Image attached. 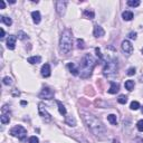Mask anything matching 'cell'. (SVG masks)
Masks as SVG:
<instances>
[{"mask_svg": "<svg viewBox=\"0 0 143 143\" xmlns=\"http://www.w3.org/2000/svg\"><path fill=\"white\" fill-rule=\"evenodd\" d=\"M121 49L123 53H124V55L130 56L133 53V45L128 40H123L122 45H121Z\"/></svg>", "mask_w": 143, "mask_h": 143, "instance_id": "52a82bcc", "label": "cell"}, {"mask_svg": "<svg viewBox=\"0 0 143 143\" xmlns=\"http://www.w3.org/2000/svg\"><path fill=\"white\" fill-rule=\"evenodd\" d=\"M95 65H96V60H95L94 57L89 54L85 55L79 63V68L78 69H79L80 77L88 78L93 73V69L95 67Z\"/></svg>", "mask_w": 143, "mask_h": 143, "instance_id": "7a4b0ae2", "label": "cell"}, {"mask_svg": "<svg viewBox=\"0 0 143 143\" xmlns=\"http://www.w3.org/2000/svg\"><path fill=\"white\" fill-rule=\"evenodd\" d=\"M31 18H32V21H34L35 23H39L40 22V19H41V16H40V12L36 10V11H32L31 12Z\"/></svg>", "mask_w": 143, "mask_h": 143, "instance_id": "9a60e30c", "label": "cell"}, {"mask_svg": "<svg viewBox=\"0 0 143 143\" xmlns=\"http://www.w3.org/2000/svg\"><path fill=\"white\" fill-rule=\"evenodd\" d=\"M54 95H55V92L53 89H50L49 87H44L39 94V97L44 99H51L54 97Z\"/></svg>", "mask_w": 143, "mask_h": 143, "instance_id": "ba28073f", "label": "cell"}, {"mask_svg": "<svg viewBox=\"0 0 143 143\" xmlns=\"http://www.w3.org/2000/svg\"><path fill=\"white\" fill-rule=\"evenodd\" d=\"M142 53H143V49H142Z\"/></svg>", "mask_w": 143, "mask_h": 143, "instance_id": "b9f144b4", "label": "cell"}, {"mask_svg": "<svg viewBox=\"0 0 143 143\" xmlns=\"http://www.w3.org/2000/svg\"><path fill=\"white\" fill-rule=\"evenodd\" d=\"M135 67H131V68H128L127 69V72H126V74L128 75V76H132V75H134L135 74Z\"/></svg>", "mask_w": 143, "mask_h": 143, "instance_id": "1f68e13d", "label": "cell"}, {"mask_svg": "<svg viewBox=\"0 0 143 143\" xmlns=\"http://www.w3.org/2000/svg\"><path fill=\"white\" fill-rule=\"evenodd\" d=\"M73 48V35L69 29H65L59 39V50L61 54L67 55Z\"/></svg>", "mask_w": 143, "mask_h": 143, "instance_id": "3957f363", "label": "cell"}, {"mask_svg": "<svg viewBox=\"0 0 143 143\" xmlns=\"http://www.w3.org/2000/svg\"><path fill=\"white\" fill-rule=\"evenodd\" d=\"M9 2H10V3H16L15 0H10V1H9Z\"/></svg>", "mask_w": 143, "mask_h": 143, "instance_id": "ab89813d", "label": "cell"}, {"mask_svg": "<svg viewBox=\"0 0 143 143\" xmlns=\"http://www.w3.org/2000/svg\"><path fill=\"white\" fill-rule=\"evenodd\" d=\"M16 40H17V37L13 36V35H10L8 37L7 39V48L10 49V50H13L16 47Z\"/></svg>", "mask_w": 143, "mask_h": 143, "instance_id": "30bf717a", "label": "cell"}, {"mask_svg": "<svg viewBox=\"0 0 143 143\" xmlns=\"http://www.w3.org/2000/svg\"><path fill=\"white\" fill-rule=\"evenodd\" d=\"M95 51H96V55H97V57L99 59H103V56H102V54H101V50H99V48H95Z\"/></svg>", "mask_w": 143, "mask_h": 143, "instance_id": "836d02e7", "label": "cell"}, {"mask_svg": "<svg viewBox=\"0 0 143 143\" xmlns=\"http://www.w3.org/2000/svg\"><path fill=\"white\" fill-rule=\"evenodd\" d=\"M141 111H142V114H143V107H142V109H141Z\"/></svg>", "mask_w": 143, "mask_h": 143, "instance_id": "60d3db41", "label": "cell"}, {"mask_svg": "<svg viewBox=\"0 0 143 143\" xmlns=\"http://www.w3.org/2000/svg\"><path fill=\"white\" fill-rule=\"evenodd\" d=\"M84 16L86 17V18H88V19H93V18L95 17V13H94L93 11H89V10H85V11H84Z\"/></svg>", "mask_w": 143, "mask_h": 143, "instance_id": "4316f807", "label": "cell"}, {"mask_svg": "<svg viewBox=\"0 0 143 143\" xmlns=\"http://www.w3.org/2000/svg\"><path fill=\"white\" fill-rule=\"evenodd\" d=\"M122 18L124 19L125 21H130L133 19V12L132 11H123L122 12Z\"/></svg>", "mask_w": 143, "mask_h": 143, "instance_id": "ac0fdd59", "label": "cell"}, {"mask_svg": "<svg viewBox=\"0 0 143 143\" xmlns=\"http://www.w3.org/2000/svg\"><path fill=\"white\" fill-rule=\"evenodd\" d=\"M18 38H19V39H21V40H25V39H27V38H28V36H27L26 32L18 31Z\"/></svg>", "mask_w": 143, "mask_h": 143, "instance_id": "83f0119b", "label": "cell"}, {"mask_svg": "<svg viewBox=\"0 0 143 143\" xmlns=\"http://www.w3.org/2000/svg\"><path fill=\"white\" fill-rule=\"evenodd\" d=\"M20 104H21V105H27V102L26 101H21Z\"/></svg>", "mask_w": 143, "mask_h": 143, "instance_id": "74e56055", "label": "cell"}, {"mask_svg": "<svg viewBox=\"0 0 143 143\" xmlns=\"http://www.w3.org/2000/svg\"><path fill=\"white\" fill-rule=\"evenodd\" d=\"M29 143H39V139H38L37 136H30L29 139Z\"/></svg>", "mask_w": 143, "mask_h": 143, "instance_id": "d6a6232c", "label": "cell"}, {"mask_svg": "<svg viewBox=\"0 0 143 143\" xmlns=\"http://www.w3.org/2000/svg\"><path fill=\"white\" fill-rule=\"evenodd\" d=\"M4 7H6V3H4V1H3V0H0V8L4 9Z\"/></svg>", "mask_w": 143, "mask_h": 143, "instance_id": "8d00e7d4", "label": "cell"}, {"mask_svg": "<svg viewBox=\"0 0 143 143\" xmlns=\"http://www.w3.org/2000/svg\"><path fill=\"white\" fill-rule=\"evenodd\" d=\"M41 75L44 76V77H49L50 74H51V70H50V66L49 64H44L41 67Z\"/></svg>", "mask_w": 143, "mask_h": 143, "instance_id": "7c38bea8", "label": "cell"}, {"mask_svg": "<svg viewBox=\"0 0 143 143\" xmlns=\"http://www.w3.org/2000/svg\"><path fill=\"white\" fill-rule=\"evenodd\" d=\"M0 121H1L2 124H8V123L10 122V116H9V114H2L1 117H0Z\"/></svg>", "mask_w": 143, "mask_h": 143, "instance_id": "44dd1931", "label": "cell"}, {"mask_svg": "<svg viewBox=\"0 0 143 143\" xmlns=\"http://www.w3.org/2000/svg\"><path fill=\"white\" fill-rule=\"evenodd\" d=\"M118 90H120V85L115 82H111V87L108 89V93L109 94H116Z\"/></svg>", "mask_w": 143, "mask_h": 143, "instance_id": "5bb4252c", "label": "cell"}, {"mask_svg": "<svg viewBox=\"0 0 143 143\" xmlns=\"http://www.w3.org/2000/svg\"><path fill=\"white\" fill-rule=\"evenodd\" d=\"M107 121L113 125L117 124V117H116L115 114H109V115H107Z\"/></svg>", "mask_w": 143, "mask_h": 143, "instance_id": "ffe728a7", "label": "cell"}, {"mask_svg": "<svg viewBox=\"0 0 143 143\" xmlns=\"http://www.w3.org/2000/svg\"><path fill=\"white\" fill-rule=\"evenodd\" d=\"M124 86H125V88L127 90H133V88H134V86H135V83H134V80L128 79V80H126V82H125Z\"/></svg>", "mask_w": 143, "mask_h": 143, "instance_id": "d6986e66", "label": "cell"}, {"mask_svg": "<svg viewBox=\"0 0 143 143\" xmlns=\"http://www.w3.org/2000/svg\"><path fill=\"white\" fill-rule=\"evenodd\" d=\"M67 68L69 69V72H70V73L73 74L74 76L79 75V69L76 67V65H75L74 63H68V64H67Z\"/></svg>", "mask_w": 143, "mask_h": 143, "instance_id": "4fadbf2b", "label": "cell"}, {"mask_svg": "<svg viewBox=\"0 0 143 143\" xmlns=\"http://www.w3.org/2000/svg\"><path fill=\"white\" fill-rule=\"evenodd\" d=\"M136 127H137V130H139L140 132H143V120H140L136 123Z\"/></svg>", "mask_w": 143, "mask_h": 143, "instance_id": "4dcf8cb0", "label": "cell"}, {"mask_svg": "<svg viewBox=\"0 0 143 143\" xmlns=\"http://www.w3.org/2000/svg\"><path fill=\"white\" fill-rule=\"evenodd\" d=\"M77 48H79V49H84L85 48V42H84V40L83 39H77Z\"/></svg>", "mask_w": 143, "mask_h": 143, "instance_id": "f1b7e54d", "label": "cell"}, {"mask_svg": "<svg viewBox=\"0 0 143 143\" xmlns=\"http://www.w3.org/2000/svg\"><path fill=\"white\" fill-rule=\"evenodd\" d=\"M57 105H58V109H59V113L61 114V115H66V113H67V111H66L65 106L61 104V102L57 101Z\"/></svg>", "mask_w": 143, "mask_h": 143, "instance_id": "603a6c76", "label": "cell"}, {"mask_svg": "<svg viewBox=\"0 0 143 143\" xmlns=\"http://www.w3.org/2000/svg\"><path fill=\"white\" fill-rule=\"evenodd\" d=\"M128 38H130V39H136V32H130V34H128Z\"/></svg>", "mask_w": 143, "mask_h": 143, "instance_id": "e575fe53", "label": "cell"}, {"mask_svg": "<svg viewBox=\"0 0 143 143\" xmlns=\"http://www.w3.org/2000/svg\"><path fill=\"white\" fill-rule=\"evenodd\" d=\"M140 1L139 0H128L127 1V6H130V7H137V6H140Z\"/></svg>", "mask_w": 143, "mask_h": 143, "instance_id": "cb8c5ba5", "label": "cell"}, {"mask_svg": "<svg viewBox=\"0 0 143 143\" xmlns=\"http://www.w3.org/2000/svg\"><path fill=\"white\" fill-rule=\"evenodd\" d=\"M0 19H1V21H2L3 23H6L7 26H11V25H12V20H11V18L6 17V16H0Z\"/></svg>", "mask_w": 143, "mask_h": 143, "instance_id": "7402d4cb", "label": "cell"}, {"mask_svg": "<svg viewBox=\"0 0 143 143\" xmlns=\"http://www.w3.org/2000/svg\"><path fill=\"white\" fill-rule=\"evenodd\" d=\"M10 134L22 141V140H25V137L27 136V130L21 125H16L10 130Z\"/></svg>", "mask_w": 143, "mask_h": 143, "instance_id": "5b68a950", "label": "cell"}, {"mask_svg": "<svg viewBox=\"0 0 143 143\" xmlns=\"http://www.w3.org/2000/svg\"><path fill=\"white\" fill-rule=\"evenodd\" d=\"M140 82H141V83H143V75H141V76H140Z\"/></svg>", "mask_w": 143, "mask_h": 143, "instance_id": "f35d334b", "label": "cell"}, {"mask_svg": "<svg viewBox=\"0 0 143 143\" xmlns=\"http://www.w3.org/2000/svg\"><path fill=\"white\" fill-rule=\"evenodd\" d=\"M28 63H30L32 65H35V64H39L40 61H41V57L40 56H31L29 57V58L27 59Z\"/></svg>", "mask_w": 143, "mask_h": 143, "instance_id": "e0dca14e", "label": "cell"}, {"mask_svg": "<svg viewBox=\"0 0 143 143\" xmlns=\"http://www.w3.org/2000/svg\"><path fill=\"white\" fill-rule=\"evenodd\" d=\"M93 35L98 38V37H103L104 35H105V30L103 29V27L98 26V25H95L94 26V30H93Z\"/></svg>", "mask_w": 143, "mask_h": 143, "instance_id": "8fae6325", "label": "cell"}, {"mask_svg": "<svg viewBox=\"0 0 143 143\" xmlns=\"http://www.w3.org/2000/svg\"><path fill=\"white\" fill-rule=\"evenodd\" d=\"M38 112H39V115L41 116V118L44 120L46 123H49L51 121V116L50 114L46 111V108L44 107V104L40 103L39 105H38Z\"/></svg>", "mask_w": 143, "mask_h": 143, "instance_id": "8992f818", "label": "cell"}, {"mask_svg": "<svg viewBox=\"0 0 143 143\" xmlns=\"http://www.w3.org/2000/svg\"><path fill=\"white\" fill-rule=\"evenodd\" d=\"M117 102L120 104H125L127 102V96H125V95H120L117 98Z\"/></svg>", "mask_w": 143, "mask_h": 143, "instance_id": "484cf974", "label": "cell"}, {"mask_svg": "<svg viewBox=\"0 0 143 143\" xmlns=\"http://www.w3.org/2000/svg\"><path fill=\"white\" fill-rule=\"evenodd\" d=\"M82 117L85 122V124L87 125L88 130L96 136H103L106 133L105 126L103 125V123L98 120L96 116H94L93 114L87 113V112H80Z\"/></svg>", "mask_w": 143, "mask_h": 143, "instance_id": "6da1fadb", "label": "cell"}, {"mask_svg": "<svg viewBox=\"0 0 143 143\" xmlns=\"http://www.w3.org/2000/svg\"><path fill=\"white\" fill-rule=\"evenodd\" d=\"M65 123L67 125H69V126H76V120H75V117L72 116V115H67V116H66Z\"/></svg>", "mask_w": 143, "mask_h": 143, "instance_id": "2e32d148", "label": "cell"}, {"mask_svg": "<svg viewBox=\"0 0 143 143\" xmlns=\"http://www.w3.org/2000/svg\"><path fill=\"white\" fill-rule=\"evenodd\" d=\"M130 108L131 109H134V111H136V109H139L140 108V103L137 102V101H133L131 103V105H130Z\"/></svg>", "mask_w": 143, "mask_h": 143, "instance_id": "d4e9b609", "label": "cell"}, {"mask_svg": "<svg viewBox=\"0 0 143 143\" xmlns=\"http://www.w3.org/2000/svg\"><path fill=\"white\" fill-rule=\"evenodd\" d=\"M117 70H118L117 60L115 58L108 59L105 63V65H104L103 75L106 76V77H113V76H115L117 74Z\"/></svg>", "mask_w": 143, "mask_h": 143, "instance_id": "277c9868", "label": "cell"}, {"mask_svg": "<svg viewBox=\"0 0 143 143\" xmlns=\"http://www.w3.org/2000/svg\"><path fill=\"white\" fill-rule=\"evenodd\" d=\"M0 31H1V35H0V39H3V38H4V30H3V28H0Z\"/></svg>", "mask_w": 143, "mask_h": 143, "instance_id": "d590c367", "label": "cell"}, {"mask_svg": "<svg viewBox=\"0 0 143 143\" xmlns=\"http://www.w3.org/2000/svg\"><path fill=\"white\" fill-rule=\"evenodd\" d=\"M66 6H67V1H57L56 2V11L59 16H63L65 13Z\"/></svg>", "mask_w": 143, "mask_h": 143, "instance_id": "9c48e42d", "label": "cell"}, {"mask_svg": "<svg viewBox=\"0 0 143 143\" xmlns=\"http://www.w3.org/2000/svg\"><path fill=\"white\" fill-rule=\"evenodd\" d=\"M2 83H3L4 85H11V84H12V79H11L10 77H8V76H6V77H3Z\"/></svg>", "mask_w": 143, "mask_h": 143, "instance_id": "f546056e", "label": "cell"}]
</instances>
